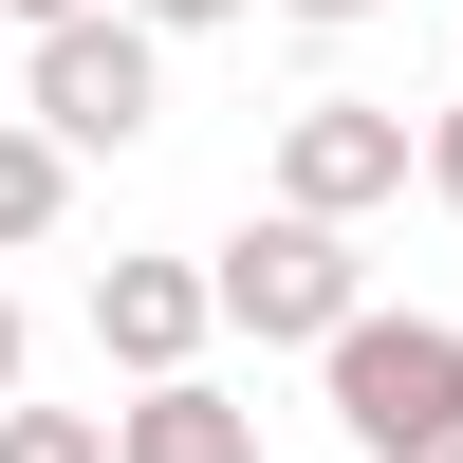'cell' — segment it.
Segmentation results:
<instances>
[{
    "label": "cell",
    "instance_id": "obj_1",
    "mask_svg": "<svg viewBox=\"0 0 463 463\" xmlns=\"http://www.w3.org/2000/svg\"><path fill=\"white\" fill-rule=\"evenodd\" d=\"M334 427H353V463H463V334L445 316H353L334 334Z\"/></svg>",
    "mask_w": 463,
    "mask_h": 463
},
{
    "label": "cell",
    "instance_id": "obj_2",
    "mask_svg": "<svg viewBox=\"0 0 463 463\" xmlns=\"http://www.w3.org/2000/svg\"><path fill=\"white\" fill-rule=\"evenodd\" d=\"M204 279H222V334H260V353H334V334L371 316L353 297V222H297V204H260Z\"/></svg>",
    "mask_w": 463,
    "mask_h": 463
},
{
    "label": "cell",
    "instance_id": "obj_3",
    "mask_svg": "<svg viewBox=\"0 0 463 463\" xmlns=\"http://www.w3.org/2000/svg\"><path fill=\"white\" fill-rule=\"evenodd\" d=\"M148 111H167V37L111 0V19H74V37H37V130L56 148H130Z\"/></svg>",
    "mask_w": 463,
    "mask_h": 463
},
{
    "label": "cell",
    "instance_id": "obj_4",
    "mask_svg": "<svg viewBox=\"0 0 463 463\" xmlns=\"http://www.w3.org/2000/svg\"><path fill=\"white\" fill-rule=\"evenodd\" d=\"M408 167H427V130H408L390 93H316V111H279V204H297V222H353V204H390Z\"/></svg>",
    "mask_w": 463,
    "mask_h": 463
},
{
    "label": "cell",
    "instance_id": "obj_5",
    "mask_svg": "<svg viewBox=\"0 0 463 463\" xmlns=\"http://www.w3.org/2000/svg\"><path fill=\"white\" fill-rule=\"evenodd\" d=\"M204 334H222V279H204V260H111V279H93V353L130 371V390H185Z\"/></svg>",
    "mask_w": 463,
    "mask_h": 463
},
{
    "label": "cell",
    "instance_id": "obj_6",
    "mask_svg": "<svg viewBox=\"0 0 463 463\" xmlns=\"http://www.w3.org/2000/svg\"><path fill=\"white\" fill-rule=\"evenodd\" d=\"M111 445H130V463H260V427L204 390V371H185V390H130V408H111Z\"/></svg>",
    "mask_w": 463,
    "mask_h": 463
},
{
    "label": "cell",
    "instance_id": "obj_7",
    "mask_svg": "<svg viewBox=\"0 0 463 463\" xmlns=\"http://www.w3.org/2000/svg\"><path fill=\"white\" fill-rule=\"evenodd\" d=\"M56 204H74V148H56V130H0V260L56 241Z\"/></svg>",
    "mask_w": 463,
    "mask_h": 463
},
{
    "label": "cell",
    "instance_id": "obj_8",
    "mask_svg": "<svg viewBox=\"0 0 463 463\" xmlns=\"http://www.w3.org/2000/svg\"><path fill=\"white\" fill-rule=\"evenodd\" d=\"M0 463H130L93 408H0Z\"/></svg>",
    "mask_w": 463,
    "mask_h": 463
},
{
    "label": "cell",
    "instance_id": "obj_9",
    "mask_svg": "<svg viewBox=\"0 0 463 463\" xmlns=\"http://www.w3.org/2000/svg\"><path fill=\"white\" fill-rule=\"evenodd\" d=\"M427 185H445V204H463V93L427 111Z\"/></svg>",
    "mask_w": 463,
    "mask_h": 463
},
{
    "label": "cell",
    "instance_id": "obj_10",
    "mask_svg": "<svg viewBox=\"0 0 463 463\" xmlns=\"http://www.w3.org/2000/svg\"><path fill=\"white\" fill-rule=\"evenodd\" d=\"M130 19H148V37H204V19H241V0H130Z\"/></svg>",
    "mask_w": 463,
    "mask_h": 463
},
{
    "label": "cell",
    "instance_id": "obj_11",
    "mask_svg": "<svg viewBox=\"0 0 463 463\" xmlns=\"http://www.w3.org/2000/svg\"><path fill=\"white\" fill-rule=\"evenodd\" d=\"M0 19H19V37H74V19H111V0H0Z\"/></svg>",
    "mask_w": 463,
    "mask_h": 463
},
{
    "label": "cell",
    "instance_id": "obj_12",
    "mask_svg": "<svg viewBox=\"0 0 463 463\" xmlns=\"http://www.w3.org/2000/svg\"><path fill=\"white\" fill-rule=\"evenodd\" d=\"M0 408H19V297H0Z\"/></svg>",
    "mask_w": 463,
    "mask_h": 463
}]
</instances>
